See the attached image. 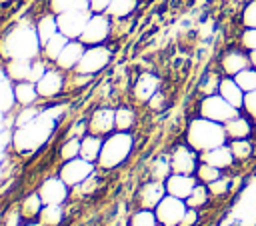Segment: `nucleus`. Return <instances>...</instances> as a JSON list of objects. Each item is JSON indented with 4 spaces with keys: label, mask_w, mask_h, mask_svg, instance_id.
<instances>
[{
    "label": "nucleus",
    "mask_w": 256,
    "mask_h": 226,
    "mask_svg": "<svg viewBox=\"0 0 256 226\" xmlns=\"http://www.w3.org/2000/svg\"><path fill=\"white\" fill-rule=\"evenodd\" d=\"M250 62H252V66L256 68V52H250Z\"/></svg>",
    "instance_id": "nucleus-52"
},
{
    "label": "nucleus",
    "mask_w": 256,
    "mask_h": 226,
    "mask_svg": "<svg viewBox=\"0 0 256 226\" xmlns=\"http://www.w3.org/2000/svg\"><path fill=\"white\" fill-rule=\"evenodd\" d=\"M2 214H4V208H2V206H0V218H2Z\"/></svg>",
    "instance_id": "nucleus-53"
},
{
    "label": "nucleus",
    "mask_w": 256,
    "mask_h": 226,
    "mask_svg": "<svg viewBox=\"0 0 256 226\" xmlns=\"http://www.w3.org/2000/svg\"><path fill=\"white\" fill-rule=\"evenodd\" d=\"M88 120V132L106 138L116 130V106L114 104H98L96 108L90 110L86 116Z\"/></svg>",
    "instance_id": "nucleus-10"
},
{
    "label": "nucleus",
    "mask_w": 256,
    "mask_h": 226,
    "mask_svg": "<svg viewBox=\"0 0 256 226\" xmlns=\"http://www.w3.org/2000/svg\"><path fill=\"white\" fill-rule=\"evenodd\" d=\"M224 130H226V136L228 140H238V138H250L252 130H254V122L250 116L246 114H238L234 116L232 120H228L224 124Z\"/></svg>",
    "instance_id": "nucleus-25"
},
{
    "label": "nucleus",
    "mask_w": 256,
    "mask_h": 226,
    "mask_svg": "<svg viewBox=\"0 0 256 226\" xmlns=\"http://www.w3.org/2000/svg\"><path fill=\"white\" fill-rule=\"evenodd\" d=\"M8 80V74H6V66H4V60H0V82H6Z\"/></svg>",
    "instance_id": "nucleus-50"
},
{
    "label": "nucleus",
    "mask_w": 256,
    "mask_h": 226,
    "mask_svg": "<svg viewBox=\"0 0 256 226\" xmlns=\"http://www.w3.org/2000/svg\"><path fill=\"white\" fill-rule=\"evenodd\" d=\"M128 226H160L156 212L150 208H134L128 214Z\"/></svg>",
    "instance_id": "nucleus-35"
},
{
    "label": "nucleus",
    "mask_w": 256,
    "mask_h": 226,
    "mask_svg": "<svg viewBox=\"0 0 256 226\" xmlns=\"http://www.w3.org/2000/svg\"><path fill=\"white\" fill-rule=\"evenodd\" d=\"M186 210H188L186 200L176 198V196H172V194H166V196L160 200V204L154 208L160 226H180V222H182Z\"/></svg>",
    "instance_id": "nucleus-12"
},
{
    "label": "nucleus",
    "mask_w": 256,
    "mask_h": 226,
    "mask_svg": "<svg viewBox=\"0 0 256 226\" xmlns=\"http://www.w3.org/2000/svg\"><path fill=\"white\" fill-rule=\"evenodd\" d=\"M18 208H20L24 220H38V216H40V212L44 208V200L38 194V190H30L20 198Z\"/></svg>",
    "instance_id": "nucleus-26"
},
{
    "label": "nucleus",
    "mask_w": 256,
    "mask_h": 226,
    "mask_svg": "<svg viewBox=\"0 0 256 226\" xmlns=\"http://www.w3.org/2000/svg\"><path fill=\"white\" fill-rule=\"evenodd\" d=\"M166 194H168V192H166V184H164L162 180L148 178L146 182H142V184L136 188L134 204H136V208H150V210H154Z\"/></svg>",
    "instance_id": "nucleus-15"
},
{
    "label": "nucleus",
    "mask_w": 256,
    "mask_h": 226,
    "mask_svg": "<svg viewBox=\"0 0 256 226\" xmlns=\"http://www.w3.org/2000/svg\"><path fill=\"white\" fill-rule=\"evenodd\" d=\"M220 80H222V76H218V74H206L204 80L200 82V92L204 96L216 94L218 92V86H220Z\"/></svg>",
    "instance_id": "nucleus-42"
},
{
    "label": "nucleus",
    "mask_w": 256,
    "mask_h": 226,
    "mask_svg": "<svg viewBox=\"0 0 256 226\" xmlns=\"http://www.w3.org/2000/svg\"><path fill=\"white\" fill-rule=\"evenodd\" d=\"M6 74L10 82H22V80H30L32 74V60H6Z\"/></svg>",
    "instance_id": "nucleus-33"
},
{
    "label": "nucleus",
    "mask_w": 256,
    "mask_h": 226,
    "mask_svg": "<svg viewBox=\"0 0 256 226\" xmlns=\"http://www.w3.org/2000/svg\"><path fill=\"white\" fill-rule=\"evenodd\" d=\"M138 4H140V0H112L106 14L112 20H126V18H132L136 14Z\"/></svg>",
    "instance_id": "nucleus-31"
},
{
    "label": "nucleus",
    "mask_w": 256,
    "mask_h": 226,
    "mask_svg": "<svg viewBox=\"0 0 256 226\" xmlns=\"http://www.w3.org/2000/svg\"><path fill=\"white\" fill-rule=\"evenodd\" d=\"M198 220H200L198 210L196 208H188L186 214H184V218H182V222H180V226H196Z\"/></svg>",
    "instance_id": "nucleus-48"
},
{
    "label": "nucleus",
    "mask_w": 256,
    "mask_h": 226,
    "mask_svg": "<svg viewBox=\"0 0 256 226\" xmlns=\"http://www.w3.org/2000/svg\"><path fill=\"white\" fill-rule=\"evenodd\" d=\"M112 0H88V8L90 12H106Z\"/></svg>",
    "instance_id": "nucleus-49"
},
{
    "label": "nucleus",
    "mask_w": 256,
    "mask_h": 226,
    "mask_svg": "<svg viewBox=\"0 0 256 226\" xmlns=\"http://www.w3.org/2000/svg\"><path fill=\"white\" fill-rule=\"evenodd\" d=\"M46 8L54 14H62V12H68V10L88 8V0H46Z\"/></svg>",
    "instance_id": "nucleus-36"
},
{
    "label": "nucleus",
    "mask_w": 256,
    "mask_h": 226,
    "mask_svg": "<svg viewBox=\"0 0 256 226\" xmlns=\"http://www.w3.org/2000/svg\"><path fill=\"white\" fill-rule=\"evenodd\" d=\"M242 24L246 28H256V0H250L242 10Z\"/></svg>",
    "instance_id": "nucleus-45"
},
{
    "label": "nucleus",
    "mask_w": 256,
    "mask_h": 226,
    "mask_svg": "<svg viewBox=\"0 0 256 226\" xmlns=\"http://www.w3.org/2000/svg\"><path fill=\"white\" fill-rule=\"evenodd\" d=\"M36 190L42 196L44 204H68L72 198V188L56 172L50 176H44L36 186Z\"/></svg>",
    "instance_id": "nucleus-11"
},
{
    "label": "nucleus",
    "mask_w": 256,
    "mask_h": 226,
    "mask_svg": "<svg viewBox=\"0 0 256 226\" xmlns=\"http://www.w3.org/2000/svg\"><path fill=\"white\" fill-rule=\"evenodd\" d=\"M200 160L206 162V164H212V166H216V168H220V170H226V168L232 166V162H234L236 158H234V154H232V150H230V144L226 142V144H222V146H216V148H212V150L202 152V154H200Z\"/></svg>",
    "instance_id": "nucleus-21"
},
{
    "label": "nucleus",
    "mask_w": 256,
    "mask_h": 226,
    "mask_svg": "<svg viewBox=\"0 0 256 226\" xmlns=\"http://www.w3.org/2000/svg\"><path fill=\"white\" fill-rule=\"evenodd\" d=\"M152 112H160V110H164L166 108V94L162 92V90H158L150 100H148V104H146Z\"/></svg>",
    "instance_id": "nucleus-47"
},
{
    "label": "nucleus",
    "mask_w": 256,
    "mask_h": 226,
    "mask_svg": "<svg viewBox=\"0 0 256 226\" xmlns=\"http://www.w3.org/2000/svg\"><path fill=\"white\" fill-rule=\"evenodd\" d=\"M68 36H64L62 32H58V34H54L48 42H44L42 44V50H40V56L44 58V60H48L50 64H54L56 62V58L60 56V52L64 50V46L68 44Z\"/></svg>",
    "instance_id": "nucleus-32"
},
{
    "label": "nucleus",
    "mask_w": 256,
    "mask_h": 226,
    "mask_svg": "<svg viewBox=\"0 0 256 226\" xmlns=\"http://www.w3.org/2000/svg\"><path fill=\"white\" fill-rule=\"evenodd\" d=\"M194 176L198 178V182H202V184H210V182H214V180H218V178L222 176V170L216 168V166H212V164H206V162L200 160V164H198Z\"/></svg>",
    "instance_id": "nucleus-39"
},
{
    "label": "nucleus",
    "mask_w": 256,
    "mask_h": 226,
    "mask_svg": "<svg viewBox=\"0 0 256 226\" xmlns=\"http://www.w3.org/2000/svg\"><path fill=\"white\" fill-rule=\"evenodd\" d=\"M66 82H68V72H64L58 66L50 64L48 70L42 74V78L36 82V88H38L42 104L58 102L66 94Z\"/></svg>",
    "instance_id": "nucleus-6"
},
{
    "label": "nucleus",
    "mask_w": 256,
    "mask_h": 226,
    "mask_svg": "<svg viewBox=\"0 0 256 226\" xmlns=\"http://www.w3.org/2000/svg\"><path fill=\"white\" fill-rule=\"evenodd\" d=\"M138 124V110L132 102L116 104V130L120 132H134Z\"/></svg>",
    "instance_id": "nucleus-24"
},
{
    "label": "nucleus",
    "mask_w": 256,
    "mask_h": 226,
    "mask_svg": "<svg viewBox=\"0 0 256 226\" xmlns=\"http://www.w3.org/2000/svg\"><path fill=\"white\" fill-rule=\"evenodd\" d=\"M66 220V204H44L38 222L42 226H62Z\"/></svg>",
    "instance_id": "nucleus-30"
},
{
    "label": "nucleus",
    "mask_w": 256,
    "mask_h": 226,
    "mask_svg": "<svg viewBox=\"0 0 256 226\" xmlns=\"http://www.w3.org/2000/svg\"><path fill=\"white\" fill-rule=\"evenodd\" d=\"M170 166H172V172H178V174H194L198 164H200V154L184 140L180 144H176L172 150H170Z\"/></svg>",
    "instance_id": "nucleus-13"
},
{
    "label": "nucleus",
    "mask_w": 256,
    "mask_h": 226,
    "mask_svg": "<svg viewBox=\"0 0 256 226\" xmlns=\"http://www.w3.org/2000/svg\"><path fill=\"white\" fill-rule=\"evenodd\" d=\"M104 174L106 172L96 170L82 184H78L76 188H72V196L74 198H92V196H96V192H100L104 188Z\"/></svg>",
    "instance_id": "nucleus-27"
},
{
    "label": "nucleus",
    "mask_w": 256,
    "mask_h": 226,
    "mask_svg": "<svg viewBox=\"0 0 256 226\" xmlns=\"http://www.w3.org/2000/svg\"><path fill=\"white\" fill-rule=\"evenodd\" d=\"M22 226H42L38 220H24V224Z\"/></svg>",
    "instance_id": "nucleus-51"
},
{
    "label": "nucleus",
    "mask_w": 256,
    "mask_h": 226,
    "mask_svg": "<svg viewBox=\"0 0 256 226\" xmlns=\"http://www.w3.org/2000/svg\"><path fill=\"white\" fill-rule=\"evenodd\" d=\"M160 90V76L154 72H140L130 86V98L134 104H148V100Z\"/></svg>",
    "instance_id": "nucleus-16"
},
{
    "label": "nucleus",
    "mask_w": 256,
    "mask_h": 226,
    "mask_svg": "<svg viewBox=\"0 0 256 226\" xmlns=\"http://www.w3.org/2000/svg\"><path fill=\"white\" fill-rule=\"evenodd\" d=\"M208 200H210V190H208V186L202 184V182H198L196 188L192 190V194L186 198V204H188V208L200 210V208H204V206L208 204Z\"/></svg>",
    "instance_id": "nucleus-37"
},
{
    "label": "nucleus",
    "mask_w": 256,
    "mask_h": 226,
    "mask_svg": "<svg viewBox=\"0 0 256 226\" xmlns=\"http://www.w3.org/2000/svg\"><path fill=\"white\" fill-rule=\"evenodd\" d=\"M172 174V166H170V156L168 154H162V156H156L150 166H148V178H154V180H166L168 176Z\"/></svg>",
    "instance_id": "nucleus-34"
},
{
    "label": "nucleus",
    "mask_w": 256,
    "mask_h": 226,
    "mask_svg": "<svg viewBox=\"0 0 256 226\" xmlns=\"http://www.w3.org/2000/svg\"><path fill=\"white\" fill-rule=\"evenodd\" d=\"M254 126H256V120H254Z\"/></svg>",
    "instance_id": "nucleus-54"
},
{
    "label": "nucleus",
    "mask_w": 256,
    "mask_h": 226,
    "mask_svg": "<svg viewBox=\"0 0 256 226\" xmlns=\"http://www.w3.org/2000/svg\"><path fill=\"white\" fill-rule=\"evenodd\" d=\"M96 170H98V166H96L94 162H90V160L78 156V158H72V160H68V162L58 164L56 174H58L70 188H76V186L82 184L88 176H92Z\"/></svg>",
    "instance_id": "nucleus-9"
},
{
    "label": "nucleus",
    "mask_w": 256,
    "mask_h": 226,
    "mask_svg": "<svg viewBox=\"0 0 256 226\" xmlns=\"http://www.w3.org/2000/svg\"><path fill=\"white\" fill-rule=\"evenodd\" d=\"M42 44L36 34L34 18H22L0 36V60H34Z\"/></svg>",
    "instance_id": "nucleus-2"
},
{
    "label": "nucleus",
    "mask_w": 256,
    "mask_h": 226,
    "mask_svg": "<svg viewBox=\"0 0 256 226\" xmlns=\"http://www.w3.org/2000/svg\"><path fill=\"white\" fill-rule=\"evenodd\" d=\"M34 26H36V34H38V38H40V44L48 42L54 34L60 32V30H58V18H56V14L50 12L48 8H46L42 14L34 16Z\"/></svg>",
    "instance_id": "nucleus-22"
},
{
    "label": "nucleus",
    "mask_w": 256,
    "mask_h": 226,
    "mask_svg": "<svg viewBox=\"0 0 256 226\" xmlns=\"http://www.w3.org/2000/svg\"><path fill=\"white\" fill-rule=\"evenodd\" d=\"M22 224H24V216H22L18 204L4 208V214L0 218V226H22Z\"/></svg>",
    "instance_id": "nucleus-41"
},
{
    "label": "nucleus",
    "mask_w": 256,
    "mask_h": 226,
    "mask_svg": "<svg viewBox=\"0 0 256 226\" xmlns=\"http://www.w3.org/2000/svg\"><path fill=\"white\" fill-rule=\"evenodd\" d=\"M230 150L236 160H248L254 154V144L248 138H238V140H228Z\"/></svg>",
    "instance_id": "nucleus-38"
},
{
    "label": "nucleus",
    "mask_w": 256,
    "mask_h": 226,
    "mask_svg": "<svg viewBox=\"0 0 256 226\" xmlns=\"http://www.w3.org/2000/svg\"><path fill=\"white\" fill-rule=\"evenodd\" d=\"M134 148H136V136L134 132H120V130H114L112 134H108L104 138V144H102V152L98 156V170L102 172H114L118 168H122L130 156L134 154Z\"/></svg>",
    "instance_id": "nucleus-3"
},
{
    "label": "nucleus",
    "mask_w": 256,
    "mask_h": 226,
    "mask_svg": "<svg viewBox=\"0 0 256 226\" xmlns=\"http://www.w3.org/2000/svg\"><path fill=\"white\" fill-rule=\"evenodd\" d=\"M112 58H114V48L110 44L86 46V50H84L78 66H76V72L90 74V76H100L112 64Z\"/></svg>",
    "instance_id": "nucleus-5"
},
{
    "label": "nucleus",
    "mask_w": 256,
    "mask_h": 226,
    "mask_svg": "<svg viewBox=\"0 0 256 226\" xmlns=\"http://www.w3.org/2000/svg\"><path fill=\"white\" fill-rule=\"evenodd\" d=\"M218 94L224 98V100H228L234 108H238V110H242V104H244V90L240 88V84L234 80V76H222V80H220V86H218Z\"/></svg>",
    "instance_id": "nucleus-23"
},
{
    "label": "nucleus",
    "mask_w": 256,
    "mask_h": 226,
    "mask_svg": "<svg viewBox=\"0 0 256 226\" xmlns=\"http://www.w3.org/2000/svg\"><path fill=\"white\" fill-rule=\"evenodd\" d=\"M240 46L246 52H256V28H246L240 34Z\"/></svg>",
    "instance_id": "nucleus-43"
},
{
    "label": "nucleus",
    "mask_w": 256,
    "mask_h": 226,
    "mask_svg": "<svg viewBox=\"0 0 256 226\" xmlns=\"http://www.w3.org/2000/svg\"><path fill=\"white\" fill-rule=\"evenodd\" d=\"M234 80L240 84V88H242L244 92L256 90V68H254V66L244 68L242 72H238V74L234 76Z\"/></svg>",
    "instance_id": "nucleus-40"
},
{
    "label": "nucleus",
    "mask_w": 256,
    "mask_h": 226,
    "mask_svg": "<svg viewBox=\"0 0 256 226\" xmlns=\"http://www.w3.org/2000/svg\"><path fill=\"white\" fill-rule=\"evenodd\" d=\"M12 94H14V102L16 108L22 106H34V104H42L36 82L30 80H22V82H12Z\"/></svg>",
    "instance_id": "nucleus-20"
},
{
    "label": "nucleus",
    "mask_w": 256,
    "mask_h": 226,
    "mask_svg": "<svg viewBox=\"0 0 256 226\" xmlns=\"http://www.w3.org/2000/svg\"><path fill=\"white\" fill-rule=\"evenodd\" d=\"M90 10L88 8H80V10H68V12H62V14H56L58 18V30L68 36L70 40H78L88 24V18H90Z\"/></svg>",
    "instance_id": "nucleus-14"
},
{
    "label": "nucleus",
    "mask_w": 256,
    "mask_h": 226,
    "mask_svg": "<svg viewBox=\"0 0 256 226\" xmlns=\"http://www.w3.org/2000/svg\"><path fill=\"white\" fill-rule=\"evenodd\" d=\"M164 184H166V192H168V194L186 200V198L192 194V190L196 188L198 178H196L194 174H178V172H172V174L164 180Z\"/></svg>",
    "instance_id": "nucleus-18"
},
{
    "label": "nucleus",
    "mask_w": 256,
    "mask_h": 226,
    "mask_svg": "<svg viewBox=\"0 0 256 226\" xmlns=\"http://www.w3.org/2000/svg\"><path fill=\"white\" fill-rule=\"evenodd\" d=\"M56 102H50L42 108L40 116L24 126L14 128L12 132V146L20 156H30L42 150L58 132L60 126V112H56Z\"/></svg>",
    "instance_id": "nucleus-1"
},
{
    "label": "nucleus",
    "mask_w": 256,
    "mask_h": 226,
    "mask_svg": "<svg viewBox=\"0 0 256 226\" xmlns=\"http://www.w3.org/2000/svg\"><path fill=\"white\" fill-rule=\"evenodd\" d=\"M124 226H128V222H126V224H124Z\"/></svg>",
    "instance_id": "nucleus-55"
},
{
    "label": "nucleus",
    "mask_w": 256,
    "mask_h": 226,
    "mask_svg": "<svg viewBox=\"0 0 256 226\" xmlns=\"http://www.w3.org/2000/svg\"><path fill=\"white\" fill-rule=\"evenodd\" d=\"M238 114H240V110L234 108L228 100H224L218 92L202 96L200 102H198V116H204V118L220 122V124H226L228 120H232Z\"/></svg>",
    "instance_id": "nucleus-8"
},
{
    "label": "nucleus",
    "mask_w": 256,
    "mask_h": 226,
    "mask_svg": "<svg viewBox=\"0 0 256 226\" xmlns=\"http://www.w3.org/2000/svg\"><path fill=\"white\" fill-rule=\"evenodd\" d=\"M84 50H86V44H84L82 40H68V44L64 46V50H62L60 56L56 58L54 66H58V68L64 70V72L76 70V66H78V62H80Z\"/></svg>",
    "instance_id": "nucleus-19"
},
{
    "label": "nucleus",
    "mask_w": 256,
    "mask_h": 226,
    "mask_svg": "<svg viewBox=\"0 0 256 226\" xmlns=\"http://www.w3.org/2000/svg\"><path fill=\"white\" fill-rule=\"evenodd\" d=\"M80 142H82L80 136H62V140L56 146V160H58V164L68 162L72 158H78L80 156Z\"/></svg>",
    "instance_id": "nucleus-28"
},
{
    "label": "nucleus",
    "mask_w": 256,
    "mask_h": 226,
    "mask_svg": "<svg viewBox=\"0 0 256 226\" xmlns=\"http://www.w3.org/2000/svg\"><path fill=\"white\" fill-rule=\"evenodd\" d=\"M242 110H244V114H246V116H250L252 120H256V90H252V92H246V94H244Z\"/></svg>",
    "instance_id": "nucleus-46"
},
{
    "label": "nucleus",
    "mask_w": 256,
    "mask_h": 226,
    "mask_svg": "<svg viewBox=\"0 0 256 226\" xmlns=\"http://www.w3.org/2000/svg\"><path fill=\"white\" fill-rule=\"evenodd\" d=\"M208 186V190H210V196H224V194H228V190H230V180L222 174L218 180H214V182H210V184H206Z\"/></svg>",
    "instance_id": "nucleus-44"
},
{
    "label": "nucleus",
    "mask_w": 256,
    "mask_h": 226,
    "mask_svg": "<svg viewBox=\"0 0 256 226\" xmlns=\"http://www.w3.org/2000/svg\"><path fill=\"white\" fill-rule=\"evenodd\" d=\"M102 144H104V138L102 136H96L92 132H86L82 136V142H80V156L96 164L98 162V156L102 152Z\"/></svg>",
    "instance_id": "nucleus-29"
},
{
    "label": "nucleus",
    "mask_w": 256,
    "mask_h": 226,
    "mask_svg": "<svg viewBox=\"0 0 256 226\" xmlns=\"http://www.w3.org/2000/svg\"><path fill=\"white\" fill-rule=\"evenodd\" d=\"M186 142L198 154H202L206 150H212L216 146L226 144L228 142V136H226L224 124L214 122V120H208L204 116H196L186 126Z\"/></svg>",
    "instance_id": "nucleus-4"
},
{
    "label": "nucleus",
    "mask_w": 256,
    "mask_h": 226,
    "mask_svg": "<svg viewBox=\"0 0 256 226\" xmlns=\"http://www.w3.org/2000/svg\"><path fill=\"white\" fill-rule=\"evenodd\" d=\"M112 34H114V20L106 12H92L86 28L78 40H82L86 46L110 44Z\"/></svg>",
    "instance_id": "nucleus-7"
},
{
    "label": "nucleus",
    "mask_w": 256,
    "mask_h": 226,
    "mask_svg": "<svg viewBox=\"0 0 256 226\" xmlns=\"http://www.w3.org/2000/svg\"><path fill=\"white\" fill-rule=\"evenodd\" d=\"M218 64H220V70H222L224 76H236V74L242 72L244 68L252 66V62H250V52H246L244 48H230V50H226V52L220 56Z\"/></svg>",
    "instance_id": "nucleus-17"
}]
</instances>
